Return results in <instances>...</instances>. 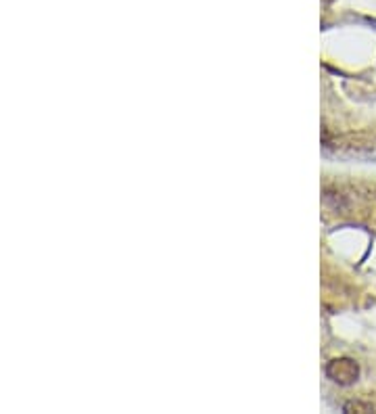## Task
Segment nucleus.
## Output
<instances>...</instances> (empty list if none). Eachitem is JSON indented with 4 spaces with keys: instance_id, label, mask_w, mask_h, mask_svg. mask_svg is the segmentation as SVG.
<instances>
[{
    "instance_id": "f257e3e1",
    "label": "nucleus",
    "mask_w": 376,
    "mask_h": 414,
    "mask_svg": "<svg viewBox=\"0 0 376 414\" xmlns=\"http://www.w3.org/2000/svg\"><path fill=\"white\" fill-rule=\"evenodd\" d=\"M326 375L334 383H339V385H351L360 377V366L353 360H349V358H339V360H332L328 364Z\"/></svg>"
},
{
    "instance_id": "f03ea898",
    "label": "nucleus",
    "mask_w": 376,
    "mask_h": 414,
    "mask_svg": "<svg viewBox=\"0 0 376 414\" xmlns=\"http://www.w3.org/2000/svg\"><path fill=\"white\" fill-rule=\"evenodd\" d=\"M362 410V413H372V406L370 404H360V402H356V404H349L347 406V410Z\"/></svg>"
}]
</instances>
